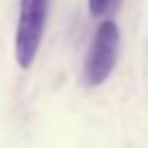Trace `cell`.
<instances>
[{
	"instance_id": "6da1fadb",
	"label": "cell",
	"mask_w": 148,
	"mask_h": 148,
	"mask_svg": "<svg viewBox=\"0 0 148 148\" xmlns=\"http://www.w3.org/2000/svg\"><path fill=\"white\" fill-rule=\"evenodd\" d=\"M50 0H20V14L16 24L14 54L20 68H30L40 48Z\"/></svg>"
},
{
	"instance_id": "7a4b0ae2",
	"label": "cell",
	"mask_w": 148,
	"mask_h": 148,
	"mask_svg": "<svg viewBox=\"0 0 148 148\" xmlns=\"http://www.w3.org/2000/svg\"><path fill=\"white\" fill-rule=\"evenodd\" d=\"M118 44H120L118 26L112 20H104L94 32L84 62V82L88 86H100L102 82L108 80V76L116 66Z\"/></svg>"
},
{
	"instance_id": "3957f363",
	"label": "cell",
	"mask_w": 148,
	"mask_h": 148,
	"mask_svg": "<svg viewBox=\"0 0 148 148\" xmlns=\"http://www.w3.org/2000/svg\"><path fill=\"white\" fill-rule=\"evenodd\" d=\"M110 2H112V0H88L90 14H92V16H102V14L110 8Z\"/></svg>"
}]
</instances>
